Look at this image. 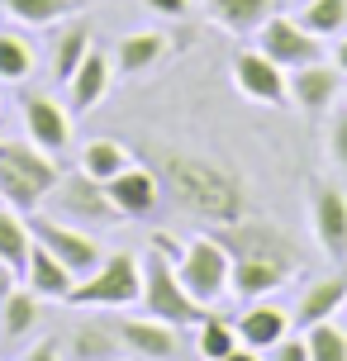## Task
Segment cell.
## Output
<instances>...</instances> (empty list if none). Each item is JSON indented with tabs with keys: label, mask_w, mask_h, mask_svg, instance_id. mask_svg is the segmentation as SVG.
<instances>
[{
	"label": "cell",
	"mask_w": 347,
	"mask_h": 361,
	"mask_svg": "<svg viewBox=\"0 0 347 361\" xmlns=\"http://www.w3.org/2000/svg\"><path fill=\"white\" fill-rule=\"evenodd\" d=\"M110 81H114V57L91 48V53L81 57V67L67 76V100H72V109L76 114H91L110 95Z\"/></svg>",
	"instance_id": "obj_18"
},
{
	"label": "cell",
	"mask_w": 347,
	"mask_h": 361,
	"mask_svg": "<svg viewBox=\"0 0 347 361\" xmlns=\"http://www.w3.org/2000/svg\"><path fill=\"white\" fill-rule=\"evenodd\" d=\"M157 176H162V190L171 195V204L190 219H205L209 228L248 214V180L214 157L166 147L157 157Z\"/></svg>",
	"instance_id": "obj_1"
},
{
	"label": "cell",
	"mask_w": 347,
	"mask_h": 361,
	"mask_svg": "<svg viewBox=\"0 0 347 361\" xmlns=\"http://www.w3.org/2000/svg\"><path fill=\"white\" fill-rule=\"evenodd\" d=\"M19 114H24V133H29L38 147H48L53 157H62V152L72 147V119H67V109L57 105L53 95H43V90H19Z\"/></svg>",
	"instance_id": "obj_12"
},
{
	"label": "cell",
	"mask_w": 347,
	"mask_h": 361,
	"mask_svg": "<svg viewBox=\"0 0 347 361\" xmlns=\"http://www.w3.org/2000/svg\"><path fill=\"white\" fill-rule=\"evenodd\" d=\"M19 281L34 290V295H43V300H62V305H67V295H72V286H76V271H67L43 243H34V247H29V262L19 271Z\"/></svg>",
	"instance_id": "obj_20"
},
{
	"label": "cell",
	"mask_w": 347,
	"mask_h": 361,
	"mask_svg": "<svg viewBox=\"0 0 347 361\" xmlns=\"http://www.w3.org/2000/svg\"><path fill=\"white\" fill-rule=\"evenodd\" d=\"M338 95H347V76L333 62H310V67H295L291 72V105L305 114H324L338 105Z\"/></svg>",
	"instance_id": "obj_14"
},
{
	"label": "cell",
	"mask_w": 347,
	"mask_h": 361,
	"mask_svg": "<svg viewBox=\"0 0 347 361\" xmlns=\"http://www.w3.org/2000/svg\"><path fill=\"white\" fill-rule=\"evenodd\" d=\"M67 347H72V361H119V352H124L114 324H100V319H81Z\"/></svg>",
	"instance_id": "obj_23"
},
{
	"label": "cell",
	"mask_w": 347,
	"mask_h": 361,
	"mask_svg": "<svg viewBox=\"0 0 347 361\" xmlns=\"http://www.w3.org/2000/svg\"><path fill=\"white\" fill-rule=\"evenodd\" d=\"M95 48V29L91 19H72V24H62L53 34V48H48V67H53V81L67 86V76L81 67V57Z\"/></svg>",
	"instance_id": "obj_21"
},
{
	"label": "cell",
	"mask_w": 347,
	"mask_h": 361,
	"mask_svg": "<svg viewBox=\"0 0 347 361\" xmlns=\"http://www.w3.org/2000/svg\"><path fill=\"white\" fill-rule=\"evenodd\" d=\"M105 190H110L119 219H147V214H157V204H162V176L147 171V166H133V162L119 176L105 180Z\"/></svg>",
	"instance_id": "obj_15"
},
{
	"label": "cell",
	"mask_w": 347,
	"mask_h": 361,
	"mask_svg": "<svg viewBox=\"0 0 347 361\" xmlns=\"http://www.w3.org/2000/svg\"><path fill=\"white\" fill-rule=\"evenodd\" d=\"M38 72V48L24 34H0V81L5 86H24L29 76Z\"/></svg>",
	"instance_id": "obj_26"
},
{
	"label": "cell",
	"mask_w": 347,
	"mask_h": 361,
	"mask_svg": "<svg viewBox=\"0 0 347 361\" xmlns=\"http://www.w3.org/2000/svg\"><path fill=\"white\" fill-rule=\"evenodd\" d=\"M29 228H34V243H43L67 271H76V281L91 276V271L105 262V243L91 238L81 224H67V219H57V214H34Z\"/></svg>",
	"instance_id": "obj_8"
},
{
	"label": "cell",
	"mask_w": 347,
	"mask_h": 361,
	"mask_svg": "<svg viewBox=\"0 0 347 361\" xmlns=\"http://www.w3.org/2000/svg\"><path fill=\"white\" fill-rule=\"evenodd\" d=\"M171 262H176V276L181 286L190 290V300H200L205 309H214L229 300V286H233V257L214 233L205 238H190V243H176L171 233H157L152 238Z\"/></svg>",
	"instance_id": "obj_2"
},
{
	"label": "cell",
	"mask_w": 347,
	"mask_h": 361,
	"mask_svg": "<svg viewBox=\"0 0 347 361\" xmlns=\"http://www.w3.org/2000/svg\"><path fill=\"white\" fill-rule=\"evenodd\" d=\"M233 328H238V343H248V347H257V352H272L286 333H295V324H291V309H281V305H272V295H262V300H248V309L233 319Z\"/></svg>",
	"instance_id": "obj_16"
},
{
	"label": "cell",
	"mask_w": 347,
	"mask_h": 361,
	"mask_svg": "<svg viewBox=\"0 0 347 361\" xmlns=\"http://www.w3.org/2000/svg\"><path fill=\"white\" fill-rule=\"evenodd\" d=\"M19 286V271L10 267V262H5V257H0V300H5V295H10V290Z\"/></svg>",
	"instance_id": "obj_36"
},
{
	"label": "cell",
	"mask_w": 347,
	"mask_h": 361,
	"mask_svg": "<svg viewBox=\"0 0 347 361\" xmlns=\"http://www.w3.org/2000/svg\"><path fill=\"white\" fill-rule=\"evenodd\" d=\"M143 10L157 19H185L195 10V0H143Z\"/></svg>",
	"instance_id": "obj_33"
},
{
	"label": "cell",
	"mask_w": 347,
	"mask_h": 361,
	"mask_svg": "<svg viewBox=\"0 0 347 361\" xmlns=\"http://www.w3.org/2000/svg\"><path fill=\"white\" fill-rule=\"evenodd\" d=\"M329 57H333V67L347 76V34H338V43H333V53H329Z\"/></svg>",
	"instance_id": "obj_38"
},
{
	"label": "cell",
	"mask_w": 347,
	"mask_h": 361,
	"mask_svg": "<svg viewBox=\"0 0 347 361\" xmlns=\"http://www.w3.org/2000/svg\"><path fill=\"white\" fill-rule=\"evenodd\" d=\"M219 361H262V352H257V347H248V343H233V352H229V357H219Z\"/></svg>",
	"instance_id": "obj_37"
},
{
	"label": "cell",
	"mask_w": 347,
	"mask_h": 361,
	"mask_svg": "<svg viewBox=\"0 0 347 361\" xmlns=\"http://www.w3.org/2000/svg\"><path fill=\"white\" fill-rule=\"evenodd\" d=\"M233 86L252 105H291V72L281 62H272L262 48L233 53Z\"/></svg>",
	"instance_id": "obj_10"
},
{
	"label": "cell",
	"mask_w": 347,
	"mask_h": 361,
	"mask_svg": "<svg viewBox=\"0 0 347 361\" xmlns=\"http://www.w3.org/2000/svg\"><path fill=\"white\" fill-rule=\"evenodd\" d=\"M114 333L133 361H176L181 357V328L176 324H162V319H114Z\"/></svg>",
	"instance_id": "obj_13"
},
{
	"label": "cell",
	"mask_w": 347,
	"mask_h": 361,
	"mask_svg": "<svg viewBox=\"0 0 347 361\" xmlns=\"http://www.w3.org/2000/svg\"><path fill=\"white\" fill-rule=\"evenodd\" d=\"M205 15L214 19L224 34L248 38L276 15V0H205Z\"/></svg>",
	"instance_id": "obj_22"
},
{
	"label": "cell",
	"mask_w": 347,
	"mask_h": 361,
	"mask_svg": "<svg viewBox=\"0 0 347 361\" xmlns=\"http://www.w3.org/2000/svg\"><path fill=\"white\" fill-rule=\"evenodd\" d=\"M252 38H257V48L272 57V62H281L286 72L310 67V62H319V57H329V53H324V38L310 34V29H305L300 19H291V15H272Z\"/></svg>",
	"instance_id": "obj_9"
},
{
	"label": "cell",
	"mask_w": 347,
	"mask_h": 361,
	"mask_svg": "<svg viewBox=\"0 0 347 361\" xmlns=\"http://www.w3.org/2000/svg\"><path fill=\"white\" fill-rule=\"evenodd\" d=\"M110 57H114V67H119V76H143L171 57V38L162 29H138V34L119 38Z\"/></svg>",
	"instance_id": "obj_19"
},
{
	"label": "cell",
	"mask_w": 347,
	"mask_h": 361,
	"mask_svg": "<svg viewBox=\"0 0 347 361\" xmlns=\"http://www.w3.org/2000/svg\"><path fill=\"white\" fill-rule=\"evenodd\" d=\"M305 343H310V361H347V333L333 319L314 324Z\"/></svg>",
	"instance_id": "obj_31"
},
{
	"label": "cell",
	"mask_w": 347,
	"mask_h": 361,
	"mask_svg": "<svg viewBox=\"0 0 347 361\" xmlns=\"http://www.w3.org/2000/svg\"><path fill=\"white\" fill-rule=\"evenodd\" d=\"M91 0H0V10L10 19H19L24 29H53L62 19L81 15Z\"/></svg>",
	"instance_id": "obj_24"
},
{
	"label": "cell",
	"mask_w": 347,
	"mask_h": 361,
	"mask_svg": "<svg viewBox=\"0 0 347 361\" xmlns=\"http://www.w3.org/2000/svg\"><path fill=\"white\" fill-rule=\"evenodd\" d=\"M128 162H133V157H128V147L119 143V138H91V143L81 147V171H91L95 180L119 176Z\"/></svg>",
	"instance_id": "obj_28"
},
{
	"label": "cell",
	"mask_w": 347,
	"mask_h": 361,
	"mask_svg": "<svg viewBox=\"0 0 347 361\" xmlns=\"http://www.w3.org/2000/svg\"><path fill=\"white\" fill-rule=\"evenodd\" d=\"M138 305H143V314L162 319V324H176V328H195L209 314L200 300H190V290L176 276V262L157 243H147V252H143V295H138Z\"/></svg>",
	"instance_id": "obj_4"
},
{
	"label": "cell",
	"mask_w": 347,
	"mask_h": 361,
	"mask_svg": "<svg viewBox=\"0 0 347 361\" xmlns=\"http://www.w3.org/2000/svg\"><path fill=\"white\" fill-rule=\"evenodd\" d=\"M138 295H143V257L105 252V262L72 286L67 305L72 309H133Z\"/></svg>",
	"instance_id": "obj_6"
},
{
	"label": "cell",
	"mask_w": 347,
	"mask_h": 361,
	"mask_svg": "<svg viewBox=\"0 0 347 361\" xmlns=\"http://www.w3.org/2000/svg\"><path fill=\"white\" fill-rule=\"evenodd\" d=\"M343 305H347V271H329V276H314L310 286L300 290V300H295L291 324L310 333L314 324L333 319V314H338Z\"/></svg>",
	"instance_id": "obj_17"
},
{
	"label": "cell",
	"mask_w": 347,
	"mask_h": 361,
	"mask_svg": "<svg viewBox=\"0 0 347 361\" xmlns=\"http://www.w3.org/2000/svg\"><path fill=\"white\" fill-rule=\"evenodd\" d=\"M53 214L67 219V224H91V228H110L119 224V209H114L105 180H95L91 171H62V180L53 185Z\"/></svg>",
	"instance_id": "obj_7"
},
{
	"label": "cell",
	"mask_w": 347,
	"mask_h": 361,
	"mask_svg": "<svg viewBox=\"0 0 347 361\" xmlns=\"http://www.w3.org/2000/svg\"><path fill=\"white\" fill-rule=\"evenodd\" d=\"M324 152H329V162L338 166V171H347V109L333 114L329 133H324Z\"/></svg>",
	"instance_id": "obj_32"
},
{
	"label": "cell",
	"mask_w": 347,
	"mask_h": 361,
	"mask_svg": "<svg viewBox=\"0 0 347 361\" xmlns=\"http://www.w3.org/2000/svg\"><path fill=\"white\" fill-rule=\"evenodd\" d=\"M38 324H43V295H34V290L19 281L0 300V328H5V338H29Z\"/></svg>",
	"instance_id": "obj_25"
},
{
	"label": "cell",
	"mask_w": 347,
	"mask_h": 361,
	"mask_svg": "<svg viewBox=\"0 0 347 361\" xmlns=\"http://www.w3.org/2000/svg\"><path fill=\"white\" fill-rule=\"evenodd\" d=\"M272 361H310V343L295 338V333H286V338L272 347Z\"/></svg>",
	"instance_id": "obj_34"
},
{
	"label": "cell",
	"mask_w": 347,
	"mask_h": 361,
	"mask_svg": "<svg viewBox=\"0 0 347 361\" xmlns=\"http://www.w3.org/2000/svg\"><path fill=\"white\" fill-rule=\"evenodd\" d=\"M119 361H124V357H119Z\"/></svg>",
	"instance_id": "obj_39"
},
{
	"label": "cell",
	"mask_w": 347,
	"mask_h": 361,
	"mask_svg": "<svg viewBox=\"0 0 347 361\" xmlns=\"http://www.w3.org/2000/svg\"><path fill=\"white\" fill-rule=\"evenodd\" d=\"M62 180V166L48 147H38L34 138H0V200L29 214L53 195V185Z\"/></svg>",
	"instance_id": "obj_3"
},
{
	"label": "cell",
	"mask_w": 347,
	"mask_h": 361,
	"mask_svg": "<svg viewBox=\"0 0 347 361\" xmlns=\"http://www.w3.org/2000/svg\"><path fill=\"white\" fill-rule=\"evenodd\" d=\"M214 238L229 247L233 262H267V267H281V271H291V276H300L305 252H300V243H295L281 224H272V219H248L243 214V219H233V224H219Z\"/></svg>",
	"instance_id": "obj_5"
},
{
	"label": "cell",
	"mask_w": 347,
	"mask_h": 361,
	"mask_svg": "<svg viewBox=\"0 0 347 361\" xmlns=\"http://www.w3.org/2000/svg\"><path fill=\"white\" fill-rule=\"evenodd\" d=\"M295 19L319 38H338V34H347V0H310Z\"/></svg>",
	"instance_id": "obj_30"
},
{
	"label": "cell",
	"mask_w": 347,
	"mask_h": 361,
	"mask_svg": "<svg viewBox=\"0 0 347 361\" xmlns=\"http://www.w3.org/2000/svg\"><path fill=\"white\" fill-rule=\"evenodd\" d=\"M233 343H238L233 319H224V314H214V309H209L200 324H195V352H200L205 361L229 357V352H233Z\"/></svg>",
	"instance_id": "obj_29"
},
{
	"label": "cell",
	"mask_w": 347,
	"mask_h": 361,
	"mask_svg": "<svg viewBox=\"0 0 347 361\" xmlns=\"http://www.w3.org/2000/svg\"><path fill=\"white\" fill-rule=\"evenodd\" d=\"M24 361H62V343L57 338H43V343H34L24 352Z\"/></svg>",
	"instance_id": "obj_35"
},
{
	"label": "cell",
	"mask_w": 347,
	"mask_h": 361,
	"mask_svg": "<svg viewBox=\"0 0 347 361\" xmlns=\"http://www.w3.org/2000/svg\"><path fill=\"white\" fill-rule=\"evenodd\" d=\"M29 247H34V228H29V219L0 200V257H5L15 271H24Z\"/></svg>",
	"instance_id": "obj_27"
},
{
	"label": "cell",
	"mask_w": 347,
	"mask_h": 361,
	"mask_svg": "<svg viewBox=\"0 0 347 361\" xmlns=\"http://www.w3.org/2000/svg\"><path fill=\"white\" fill-rule=\"evenodd\" d=\"M310 224H314V243L324 247L333 267L347 262V190L333 180H319L310 195Z\"/></svg>",
	"instance_id": "obj_11"
}]
</instances>
